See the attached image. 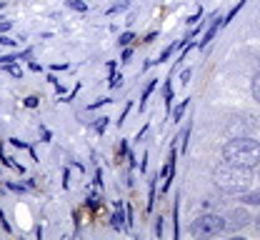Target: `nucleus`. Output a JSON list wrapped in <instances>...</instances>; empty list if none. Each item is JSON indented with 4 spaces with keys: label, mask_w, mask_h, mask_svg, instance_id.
<instances>
[{
    "label": "nucleus",
    "mask_w": 260,
    "mask_h": 240,
    "mask_svg": "<svg viewBox=\"0 0 260 240\" xmlns=\"http://www.w3.org/2000/svg\"><path fill=\"white\" fill-rule=\"evenodd\" d=\"M223 158L230 165H238V168H255L260 163V143L258 140H250V138H235V140H228L223 145Z\"/></svg>",
    "instance_id": "nucleus-1"
},
{
    "label": "nucleus",
    "mask_w": 260,
    "mask_h": 240,
    "mask_svg": "<svg viewBox=\"0 0 260 240\" xmlns=\"http://www.w3.org/2000/svg\"><path fill=\"white\" fill-rule=\"evenodd\" d=\"M215 185L223 190V193H245L250 188V175L245 168H238V165H230V163H223L218 165L215 173Z\"/></svg>",
    "instance_id": "nucleus-2"
},
{
    "label": "nucleus",
    "mask_w": 260,
    "mask_h": 240,
    "mask_svg": "<svg viewBox=\"0 0 260 240\" xmlns=\"http://www.w3.org/2000/svg\"><path fill=\"white\" fill-rule=\"evenodd\" d=\"M225 228V220L215 213H208V215H200L193 223V230L198 235H218L220 230Z\"/></svg>",
    "instance_id": "nucleus-3"
},
{
    "label": "nucleus",
    "mask_w": 260,
    "mask_h": 240,
    "mask_svg": "<svg viewBox=\"0 0 260 240\" xmlns=\"http://www.w3.org/2000/svg\"><path fill=\"white\" fill-rule=\"evenodd\" d=\"M248 220H250V218H248V213H245V210H233V213H230V230L243 228Z\"/></svg>",
    "instance_id": "nucleus-4"
},
{
    "label": "nucleus",
    "mask_w": 260,
    "mask_h": 240,
    "mask_svg": "<svg viewBox=\"0 0 260 240\" xmlns=\"http://www.w3.org/2000/svg\"><path fill=\"white\" fill-rule=\"evenodd\" d=\"M220 25H223V20H220V18L215 15V23H213V25L208 28V33H205V40L200 43V48H205V45H208V40H213V38H215V33H218V28H220Z\"/></svg>",
    "instance_id": "nucleus-5"
},
{
    "label": "nucleus",
    "mask_w": 260,
    "mask_h": 240,
    "mask_svg": "<svg viewBox=\"0 0 260 240\" xmlns=\"http://www.w3.org/2000/svg\"><path fill=\"white\" fill-rule=\"evenodd\" d=\"M123 220H125V218H123V213H120V210H115V213H113V228H118V230H120V228H123Z\"/></svg>",
    "instance_id": "nucleus-6"
},
{
    "label": "nucleus",
    "mask_w": 260,
    "mask_h": 240,
    "mask_svg": "<svg viewBox=\"0 0 260 240\" xmlns=\"http://www.w3.org/2000/svg\"><path fill=\"white\" fill-rule=\"evenodd\" d=\"M68 5H70V8H75V10H80V13H85V10H88V5H85L83 0H68Z\"/></svg>",
    "instance_id": "nucleus-7"
},
{
    "label": "nucleus",
    "mask_w": 260,
    "mask_h": 240,
    "mask_svg": "<svg viewBox=\"0 0 260 240\" xmlns=\"http://www.w3.org/2000/svg\"><path fill=\"white\" fill-rule=\"evenodd\" d=\"M185 108H188V100H183V103L178 105V108H175V113H173V118H175V120H180V118H183V113H185Z\"/></svg>",
    "instance_id": "nucleus-8"
},
{
    "label": "nucleus",
    "mask_w": 260,
    "mask_h": 240,
    "mask_svg": "<svg viewBox=\"0 0 260 240\" xmlns=\"http://www.w3.org/2000/svg\"><path fill=\"white\" fill-rule=\"evenodd\" d=\"M133 40H135V35H133V33H123V35H120V40H118V43H120L123 48H128V45L133 43Z\"/></svg>",
    "instance_id": "nucleus-9"
},
{
    "label": "nucleus",
    "mask_w": 260,
    "mask_h": 240,
    "mask_svg": "<svg viewBox=\"0 0 260 240\" xmlns=\"http://www.w3.org/2000/svg\"><path fill=\"white\" fill-rule=\"evenodd\" d=\"M253 95H255V100L260 103V73L255 75V80H253Z\"/></svg>",
    "instance_id": "nucleus-10"
},
{
    "label": "nucleus",
    "mask_w": 260,
    "mask_h": 240,
    "mask_svg": "<svg viewBox=\"0 0 260 240\" xmlns=\"http://www.w3.org/2000/svg\"><path fill=\"white\" fill-rule=\"evenodd\" d=\"M245 203H253V205H260V193H248V195H245Z\"/></svg>",
    "instance_id": "nucleus-11"
},
{
    "label": "nucleus",
    "mask_w": 260,
    "mask_h": 240,
    "mask_svg": "<svg viewBox=\"0 0 260 240\" xmlns=\"http://www.w3.org/2000/svg\"><path fill=\"white\" fill-rule=\"evenodd\" d=\"M190 75H193V70H183V73H180V83L185 85V83L190 80Z\"/></svg>",
    "instance_id": "nucleus-12"
},
{
    "label": "nucleus",
    "mask_w": 260,
    "mask_h": 240,
    "mask_svg": "<svg viewBox=\"0 0 260 240\" xmlns=\"http://www.w3.org/2000/svg\"><path fill=\"white\" fill-rule=\"evenodd\" d=\"M25 105H28V108H35V105H38V98H28V100H25Z\"/></svg>",
    "instance_id": "nucleus-13"
},
{
    "label": "nucleus",
    "mask_w": 260,
    "mask_h": 240,
    "mask_svg": "<svg viewBox=\"0 0 260 240\" xmlns=\"http://www.w3.org/2000/svg\"><path fill=\"white\" fill-rule=\"evenodd\" d=\"M105 123H108V118H100V123H98V130L103 133V128H105Z\"/></svg>",
    "instance_id": "nucleus-14"
},
{
    "label": "nucleus",
    "mask_w": 260,
    "mask_h": 240,
    "mask_svg": "<svg viewBox=\"0 0 260 240\" xmlns=\"http://www.w3.org/2000/svg\"><path fill=\"white\" fill-rule=\"evenodd\" d=\"M15 40H10V38H0V45H13Z\"/></svg>",
    "instance_id": "nucleus-15"
},
{
    "label": "nucleus",
    "mask_w": 260,
    "mask_h": 240,
    "mask_svg": "<svg viewBox=\"0 0 260 240\" xmlns=\"http://www.w3.org/2000/svg\"><path fill=\"white\" fill-rule=\"evenodd\" d=\"M8 28H10V23H8V20H3V23H0V30H8Z\"/></svg>",
    "instance_id": "nucleus-16"
},
{
    "label": "nucleus",
    "mask_w": 260,
    "mask_h": 240,
    "mask_svg": "<svg viewBox=\"0 0 260 240\" xmlns=\"http://www.w3.org/2000/svg\"><path fill=\"white\" fill-rule=\"evenodd\" d=\"M258 228H260V218H258Z\"/></svg>",
    "instance_id": "nucleus-17"
},
{
    "label": "nucleus",
    "mask_w": 260,
    "mask_h": 240,
    "mask_svg": "<svg viewBox=\"0 0 260 240\" xmlns=\"http://www.w3.org/2000/svg\"><path fill=\"white\" fill-rule=\"evenodd\" d=\"M0 8H3V3H0Z\"/></svg>",
    "instance_id": "nucleus-18"
}]
</instances>
